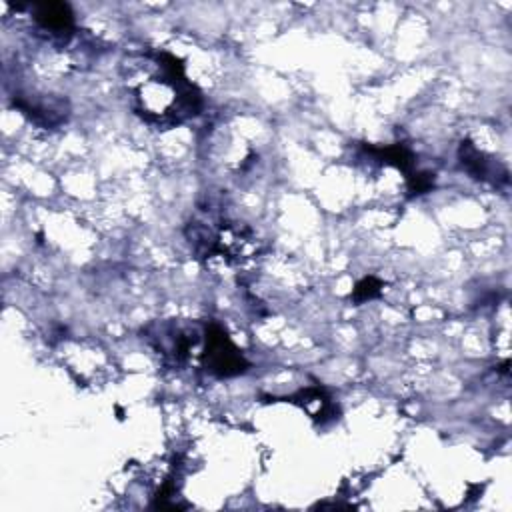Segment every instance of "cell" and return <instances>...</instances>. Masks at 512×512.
<instances>
[{
  "label": "cell",
  "instance_id": "cell-1",
  "mask_svg": "<svg viewBox=\"0 0 512 512\" xmlns=\"http://www.w3.org/2000/svg\"><path fill=\"white\" fill-rule=\"evenodd\" d=\"M124 86L132 110L160 128L182 124L202 108V94L188 80L182 60L164 50L126 60Z\"/></svg>",
  "mask_w": 512,
  "mask_h": 512
},
{
  "label": "cell",
  "instance_id": "cell-2",
  "mask_svg": "<svg viewBox=\"0 0 512 512\" xmlns=\"http://www.w3.org/2000/svg\"><path fill=\"white\" fill-rule=\"evenodd\" d=\"M202 366L212 376L230 378L244 374L250 364L240 352V348L230 340L228 332L218 322H210L204 328Z\"/></svg>",
  "mask_w": 512,
  "mask_h": 512
},
{
  "label": "cell",
  "instance_id": "cell-3",
  "mask_svg": "<svg viewBox=\"0 0 512 512\" xmlns=\"http://www.w3.org/2000/svg\"><path fill=\"white\" fill-rule=\"evenodd\" d=\"M144 338L148 344L172 366H180L188 360L190 350L198 342V332L190 324L178 320L152 322L144 328Z\"/></svg>",
  "mask_w": 512,
  "mask_h": 512
},
{
  "label": "cell",
  "instance_id": "cell-4",
  "mask_svg": "<svg viewBox=\"0 0 512 512\" xmlns=\"http://www.w3.org/2000/svg\"><path fill=\"white\" fill-rule=\"evenodd\" d=\"M458 158L462 168L472 174L476 180L490 182L494 186L508 184V170L494 158L486 156L482 150H478L470 140H462L458 148Z\"/></svg>",
  "mask_w": 512,
  "mask_h": 512
},
{
  "label": "cell",
  "instance_id": "cell-5",
  "mask_svg": "<svg viewBox=\"0 0 512 512\" xmlns=\"http://www.w3.org/2000/svg\"><path fill=\"white\" fill-rule=\"evenodd\" d=\"M32 20L44 32L52 36H70L74 30V14L72 8L64 2H40L30 6Z\"/></svg>",
  "mask_w": 512,
  "mask_h": 512
},
{
  "label": "cell",
  "instance_id": "cell-6",
  "mask_svg": "<svg viewBox=\"0 0 512 512\" xmlns=\"http://www.w3.org/2000/svg\"><path fill=\"white\" fill-rule=\"evenodd\" d=\"M380 290H382V282H380L378 278H374V276H366V278H362V280L354 286L352 298H354L356 302H364V300L376 298V296L380 294Z\"/></svg>",
  "mask_w": 512,
  "mask_h": 512
}]
</instances>
